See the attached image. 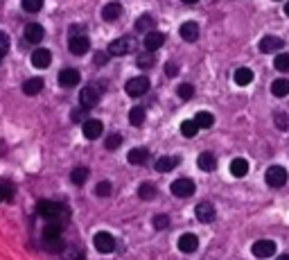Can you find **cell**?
<instances>
[{
    "mask_svg": "<svg viewBox=\"0 0 289 260\" xmlns=\"http://www.w3.org/2000/svg\"><path fill=\"white\" fill-rule=\"evenodd\" d=\"M99 95H102V93H99L97 86H93V84H90V86H84L79 93L81 106H84V109H93V106L99 102Z\"/></svg>",
    "mask_w": 289,
    "mask_h": 260,
    "instance_id": "5b68a950",
    "label": "cell"
},
{
    "mask_svg": "<svg viewBox=\"0 0 289 260\" xmlns=\"http://www.w3.org/2000/svg\"><path fill=\"white\" fill-rule=\"evenodd\" d=\"M264 179H266V186H271V188H282L284 183H287V170H284L282 165H271V168L266 170Z\"/></svg>",
    "mask_w": 289,
    "mask_h": 260,
    "instance_id": "3957f363",
    "label": "cell"
},
{
    "mask_svg": "<svg viewBox=\"0 0 289 260\" xmlns=\"http://www.w3.org/2000/svg\"><path fill=\"white\" fill-rule=\"evenodd\" d=\"M70 118H72V122H79V120H81V111H79V109H75V111L70 113Z\"/></svg>",
    "mask_w": 289,
    "mask_h": 260,
    "instance_id": "f6af8a7d",
    "label": "cell"
},
{
    "mask_svg": "<svg viewBox=\"0 0 289 260\" xmlns=\"http://www.w3.org/2000/svg\"><path fill=\"white\" fill-rule=\"evenodd\" d=\"M284 48V41L280 37H273V34H269V37H264L260 41V52H266V55H271V52H278Z\"/></svg>",
    "mask_w": 289,
    "mask_h": 260,
    "instance_id": "30bf717a",
    "label": "cell"
},
{
    "mask_svg": "<svg viewBox=\"0 0 289 260\" xmlns=\"http://www.w3.org/2000/svg\"><path fill=\"white\" fill-rule=\"evenodd\" d=\"M41 7H43V0H23V10L30 14H36Z\"/></svg>",
    "mask_w": 289,
    "mask_h": 260,
    "instance_id": "8d00e7d4",
    "label": "cell"
},
{
    "mask_svg": "<svg viewBox=\"0 0 289 260\" xmlns=\"http://www.w3.org/2000/svg\"><path fill=\"white\" fill-rule=\"evenodd\" d=\"M36 213L41 215L43 219H48V222H61L63 219H68V210L63 208L61 204H57V201H39V206H36Z\"/></svg>",
    "mask_w": 289,
    "mask_h": 260,
    "instance_id": "6da1fadb",
    "label": "cell"
},
{
    "mask_svg": "<svg viewBox=\"0 0 289 260\" xmlns=\"http://www.w3.org/2000/svg\"><path fill=\"white\" fill-rule=\"evenodd\" d=\"M50 59H52V55H50V50H45V48H39V50L32 52V66H34V68H48Z\"/></svg>",
    "mask_w": 289,
    "mask_h": 260,
    "instance_id": "2e32d148",
    "label": "cell"
},
{
    "mask_svg": "<svg viewBox=\"0 0 289 260\" xmlns=\"http://www.w3.org/2000/svg\"><path fill=\"white\" fill-rule=\"evenodd\" d=\"M278 260H289V253H282V255H280V258Z\"/></svg>",
    "mask_w": 289,
    "mask_h": 260,
    "instance_id": "c3c4849f",
    "label": "cell"
},
{
    "mask_svg": "<svg viewBox=\"0 0 289 260\" xmlns=\"http://www.w3.org/2000/svg\"><path fill=\"white\" fill-rule=\"evenodd\" d=\"M135 64H138V68H152L156 61H154V55H152V52H147V55H140Z\"/></svg>",
    "mask_w": 289,
    "mask_h": 260,
    "instance_id": "ab89813d",
    "label": "cell"
},
{
    "mask_svg": "<svg viewBox=\"0 0 289 260\" xmlns=\"http://www.w3.org/2000/svg\"><path fill=\"white\" fill-rule=\"evenodd\" d=\"M251 251H253V255L255 258H271V255L275 253V242L273 240H257L255 244L251 246Z\"/></svg>",
    "mask_w": 289,
    "mask_h": 260,
    "instance_id": "ba28073f",
    "label": "cell"
},
{
    "mask_svg": "<svg viewBox=\"0 0 289 260\" xmlns=\"http://www.w3.org/2000/svg\"><path fill=\"white\" fill-rule=\"evenodd\" d=\"M194 122L199 124V129H208V127H212L215 118H212V113H208V111H199L197 118H194Z\"/></svg>",
    "mask_w": 289,
    "mask_h": 260,
    "instance_id": "f1b7e54d",
    "label": "cell"
},
{
    "mask_svg": "<svg viewBox=\"0 0 289 260\" xmlns=\"http://www.w3.org/2000/svg\"><path fill=\"white\" fill-rule=\"evenodd\" d=\"M176 165H179V159H176V156H161V159L156 161L158 172H170V170H174Z\"/></svg>",
    "mask_w": 289,
    "mask_h": 260,
    "instance_id": "cb8c5ba5",
    "label": "cell"
},
{
    "mask_svg": "<svg viewBox=\"0 0 289 260\" xmlns=\"http://www.w3.org/2000/svg\"><path fill=\"white\" fill-rule=\"evenodd\" d=\"M176 95H179L181 100H190V97L194 95V86L192 84H181V86L176 88Z\"/></svg>",
    "mask_w": 289,
    "mask_h": 260,
    "instance_id": "d590c367",
    "label": "cell"
},
{
    "mask_svg": "<svg viewBox=\"0 0 289 260\" xmlns=\"http://www.w3.org/2000/svg\"><path fill=\"white\" fill-rule=\"evenodd\" d=\"M104 145H106V150H108V152L117 150V147L122 145V136H120V134H111V136L106 138V143H104Z\"/></svg>",
    "mask_w": 289,
    "mask_h": 260,
    "instance_id": "f35d334b",
    "label": "cell"
},
{
    "mask_svg": "<svg viewBox=\"0 0 289 260\" xmlns=\"http://www.w3.org/2000/svg\"><path fill=\"white\" fill-rule=\"evenodd\" d=\"M273 124L280 129V132H289V113L287 111H278L273 115Z\"/></svg>",
    "mask_w": 289,
    "mask_h": 260,
    "instance_id": "f546056e",
    "label": "cell"
},
{
    "mask_svg": "<svg viewBox=\"0 0 289 260\" xmlns=\"http://www.w3.org/2000/svg\"><path fill=\"white\" fill-rule=\"evenodd\" d=\"M147 159H149V150H144V147H135V150L129 152V163L131 165H140Z\"/></svg>",
    "mask_w": 289,
    "mask_h": 260,
    "instance_id": "484cf974",
    "label": "cell"
},
{
    "mask_svg": "<svg viewBox=\"0 0 289 260\" xmlns=\"http://www.w3.org/2000/svg\"><path fill=\"white\" fill-rule=\"evenodd\" d=\"M194 215H197L199 222L210 224L212 219H215V206H212L210 201H201V204L197 206V210H194Z\"/></svg>",
    "mask_w": 289,
    "mask_h": 260,
    "instance_id": "7c38bea8",
    "label": "cell"
},
{
    "mask_svg": "<svg viewBox=\"0 0 289 260\" xmlns=\"http://www.w3.org/2000/svg\"><path fill=\"white\" fill-rule=\"evenodd\" d=\"M172 195L174 197H190L194 195V183L190 181V179H176L174 183H172Z\"/></svg>",
    "mask_w": 289,
    "mask_h": 260,
    "instance_id": "9c48e42d",
    "label": "cell"
},
{
    "mask_svg": "<svg viewBox=\"0 0 289 260\" xmlns=\"http://www.w3.org/2000/svg\"><path fill=\"white\" fill-rule=\"evenodd\" d=\"M284 14L289 16V3H287V5H284Z\"/></svg>",
    "mask_w": 289,
    "mask_h": 260,
    "instance_id": "681fc988",
    "label": "cell"
},
{
    "mask_svg": "<svg viewBox=\"0 0 289 260\" xmlns=\"http://www.w3.org/2000/svg\"><path fill=\"white\" fill-rule=\"evenodd\" d=\"M271 93L275 97H287L289 95V79H275L271 84Z\"/></svg>",
    "mask_w": 289,
    "mask_h": 260,
    "instance_id": "4316f807",
    "label": "cell"
},
{
    "mask_svg": "<svg viewBox=\"0 0 289 260\" xmlns=\"http://www.w3.org/2000/svg\"><path fill=\"white\" fill-rule=\"evenodd\" d=\"M93 244H95V249H97L99 253H111V251L115 249V237H113L111 233H106V231H99V233H95Z\"/></svg>",
    "mask_w": 289,
    "mask_h": 260,
    "instance_id": "277c9868",
    "label": "cell"
},
{
    "mask_svg": "<svg viewBox=\"0 0 289 260\" xmlns=\"http://www.w3.org/2000/svg\"><path fill=\"white\" fill-rule=\"evenodd\" d=\"M7 50H9V34L0 30V55H5Z\"/></svg>",
    "mask_w": 289,
    "mask_h": 260,
    "instance_id": "7bdbcfd3",
    "label": "cell"
},
{
    "mask_svg": "<svg viewBox=\"0 0 289 260\" xmlns=\"http://www.w3.org/2000/svg\"><path fill=\"white\" fill-rule=\"evenodd\" d=\"M131 50H133V39L131 37H120L108 46V55L111 57H122V55H126V52H131Z\"/></svg>",
    "mask_w": 289,
    "mask_h": 260,
    "instance_id": "8992f818",
    "label": "cell"
},
{
    "mask_svg": "<svg viewBox=\"0 0 289 260\" xmlns=\"http://www.w3.org/2000/svg\"><path fill=\"white\" fill-rule=\"evenodd\" d=\"M199 132V124L194 122V120H185V122H181V134H183L185 138H194Z\"/></svg>",
    "mask_w": 289,
    "mask_h": 260,
    "instance_id": "d6a6232c",
    "label": "cell"
},
{
    "mask_svg": "<svg viewBox=\"0 0 289 260\" xmlns=\"http://www.w3.org/2000/svg\"><path fill=\"white\" fill-rule=\"evenodd\" d=\"M43 34H45V30L41 28L39 23H27L25 25V39L30 43H39L41 39H43Z\"/></svg>",
    "mask_w": 289,
    "mask_h": 260,
    "instance_id": "d6986e66",
    "label": "cell"
},
{
    "mask_svg": "<svg viewBox=\"0 0 289 260\" xmlns=\"http://www.w3.org/2000/svg\"><path fill=\"white\" fill-rule=\"evenodd\" d=\"M197 246H199V237L194 233H185V235L179 237V249L183 253H192V251H197Z\"/></svg>",
    "mask_w": 289,
    "mask_h": 260,
    "instance_id": "e0dca14e",
    "label": "cell"
},
{
    "mask_svg": "<svg viewBox=\"0 0 289 260\" xmlns=\"http://www.w3.org/2000/svg\"><path fill=\"white\" fill-rule=\"evenodd\" d=\"M144 50L147 52H156L158 48H163V43H165V34L163 32H149L144 34Z\"/></svg>",
    "mask_w": 289,
    "mask_h": 260,
    "instance_id": "5bb4252c",
    "label": "cell"
},
{
    "mask_svg": "<svg viewBox=\"0 0 289 260\" xmlns=\"http://www.w3.org/2000/svg\"><path fill=\"white\" fill-rule=\"evenodd\" d=\"M167 224H170V217H167V215H156V217H154V228H158V231H161V228H167Z\"/></svg>",
    "mask_w": 289,
    "mask_h": 260,
    "instance_id": "b9f144b4",
    "label": "cell"
},
{
    "mask_svg": "<svg viewBox=\"0 0 289 260\" xmlns=\"http://www.w3.org/2000/svg\"><path fill=\"white\" fill-rule=\"evenodd\" d=\"M90 48V41L84 37V34H77V37H70V43H68V50L72 55H86Z\"/></svg>",
    "mask_w": 289,
    "mask_h": 260,
    "instance_id": "8fae6325",
    "label": "cell"
},
{
    "mask_svg": "<svg viewBox=\"0 0 289 260\" xmlns=\"http://www.w3.org/2000/svg\"><path fill=\"white\" fill-rule=\"evenodd\" d=\"M61 222H48L43 228V246L48 251H61L63 240H61Z\"/></svg>",
    "mask_w": 289,
    "mask_h": 260,
    "instance_id": "7a4b0ae2",
    "label": "cell"
},
{
    "mask_svg": "<svg viewBox=\"0 0 289 260\" xmlns=\"http://www.w3.org/2000/svg\"><path fill=\"white\" fill-rule=\"evenodd\" d=\"M273 68L278 70V73H289V52H282V55H278L273 59Z\"/></svg>",
    "mask_w": 289,
    "mask_h": 260,
    "instance_id": "1f68e13d",
    "label": "cell"
},
{
    "mask_svg": "<svg viewBox=\"0 0 289 260\" xmlns=\"http://www.w3.org/2000/svg\"><path fill=\"white\" fill-rule=\"evenodd\" d=\"M95 192H97L99 197H108V195L113 192L111 181H99V183H97V188H95Z\"/></svg>",
    "mask_w": 289,
    "mask_h": 260,
    "instance_id": "60d3db41",
    "label": "cell"
},
{
    "mask_svg": "<svg viewBox=\"0 0 289 260\" xmlns=\"http://www.w3.org/2000/svg\"><path fill=\"white\" fill-rule=\"evenodd\" d=\"M253 82V70L251 68H237L235 70V84L237 86H248Z\"/></svg>",
    "mask_w": 289,
    "mask_h": 260,
    "instance_id": "d4e9b609",
    "label": "cell"
},
{
    "mask_svg": "<svg viewBox=\"0 0 289 260\" xmlns=\"http://www.w3.org/2000/svg\"><path fill=\"white\" fill-rule=\"evenodd\" d=\"M197 165H199V170H203V172H212V170L217 168V159L210 154V152H203V154H199Z\"/></svg>",
    "mask_w": 289,
    "mask_h": 260,
    "instance_id": "ffe728a7",
    "label": "cell"
},
{
    "mask_svg": "<svg viewBox=\"0 0 289 260\" xmlns=\"http://www.w3.org/2000/svg\"><path fill=\"white\" fill-rule=\"evenodd\" d=\"M12 195H14L12 183H9V181H0V201L12 199Z\"/></svg>",
    "mask_w": 289,
    "mask_h": 260,
    "instance_id": "74e56055",
    "label": "cell"
},
{
    "mask_svg": "<svg viewBox=\"0 0 289 260\" xmlns=\"http://www.w3.org/2000/svg\"><path fill=\"white\" fill-rule=\"evenodd\" d=\"M95 61H97V64L102 66L104 61H106V55H104V52H97V57H95Z\"/></svg>",
    "mask_w": 289,
    "mask_h": 260,
    "instance_id": "bcb514c9",
    "label": "cell"
},
{
    "mask_svg": "<svg viewBox=\"0 0 289 260\" xmlns=\"http://www.w3.org/2000/svg\"><path fill=\"white\" fill-rule=\"evenodd\" d=\"M124 91L129 93L131 97L144 95V93L149 91V79L147 77H133V79H129V82H126V86H124Z\"/></svg>",
    "mask_w": 289,
    "mask_h": 260,
    "instance_id": "52a82bcc",
    "label": "cell"
},
{
    "mask_svg": "<svg viewBox=\"0 0 289 260\" xmlns=\"http://www.w3.org/2000/svg\"><path fill=\"white\" fill-rule=\"evenodd\" d=\"M70 179H72V183H75V186H81V183L86 181V179H88V168H75L72 170V174H70Z\"/></svg>",
    "mask_w": 289,
    "mask_h": 260,
    "instance_id": "836d02e7",
    "label": "cell"
},
{
    "mask_svg": "<svg viewBox=\"0 0 289 260\" xmlns=\"http://www.w3.org/2000/svg\"><path fill=\"white\" fill-rule=\"evenodd\" d=\"M0 61H3V55H0Z\"/></svg>",
    "mask_w": 289,
    "mask_h": 260,
    "instance_id": "816d5d0a",
    "label": "cell"
},
{
    "mask_svg": "<svg viewBox=\"0 0 289 260\" xmlns=\"http://www.w3.org/2000/svg\"><path fill=\"white\" fill-rule=\"evenodd\" d=\"M129 122L133 124V127H140V124L144 122V109L142 106H133V109L129 111Z\"/></svg>",
    "mask_w": 289,
    "mask_h": 260,
    "instance_id": "4dcf8cb0",
    "label": "cell"
},
{
    "mask_svg": "<svg viewBox=\"0 0 289 260\" xmlns=\"http://www.w3.org/2000/svg\"><path fill=\"white\" fill-rule=\"evenodd\" d=\"M230 174H233V177H246L248 174V161L246 159H233L230 161Z\"/></svg>",
    "mask_w": 289,
    "mask_h": 260,
    "instance_id": "44dd1931",
    "label": "cell"
},
{
    "mask_svg": "<svg viewBox=\"0 0 289 260\" xmlns=\"http://www.w3.org/2000/svg\"><path fill=\"white\" fill-rule=\"evenodd\" d=\"M179 34H181V39H183V41H190V43L197 41V39H199V23H194V21H188V23L181 25Z\"/></svg>",
    "mask_w": 289,
    "mask_h": 260,
    "instance_id": "9a60e30c",
    "label": "cell"
},
{
    "mask_svg": "<svg viewBox=\"0 0 289 260\" xmlns=\"http://www.w3.org/2000/svg\"><path fill=\"white\" fill-rule=\"evenodd\" d=\"M104 132L102 122L99 120H86L84 122V138H88V141H95V138H99Z\"/></svg>",
    "mask_w": 289,
    "mask_h": 260,
    "instance_id": "ac0fdd59",
    "label": "cell"
},
{
    "mask_svg": "<svg viewBox=\"0 0 289 260\" xmlns=\"http://www.w3.org/2000/svg\"><path fill=\"white\" fill-rule=\"evenodd\" d=\"M77 260H84V253H77Z\"/></svg>",
    "mask_w": 289,
    "mask_h": 260,
    "instance_id": "f907efd6",
    "label": "cell"
},
{
    "mask_svg": "<svg viewBox=\"0 0 289 260\" xmlns=\"http://www.w3.org/2000/svg\"><path fill=\"white\" fill-rule=\"evenodd\" d=\"M165 70H167V75H170V77H174V75L179 73V68H176V64H167V66H165Z\"/></svg>",
    "mask_w": 289,
    "mask_h": 260,
    "instance_id": "ee69618b",
    "label": "cell"
},
{
    "mask_svg": "<svg viewBox=\"0 0 289 260\" xmlns=\"http://www.w3.org/2000/svg\"><path fill=\"white\" fill-rule=\"evenodd\" d=\"M152 28H154V19L149 14H142L135 21V30H138V32H144V30H152Z\"/></svg>",
    "mask_w": 289,
    "mask_h": 260,
    "instance_id": "e575fe53",
    "label": "cell"
},
{
    "mask_svg": "<svg viewBox=\"0 0 289 260\" xmlns=\"http://www.w3.org/2000/svg\"><path fill=\"white\" fill-rule=\"evenodd\" d=\"M41 91H43V79L41 77H32L23 84V93H25V95H36V93H41Z\"/></svg>",
    "mask_w": 289,
    "mask_h": 260,
    "instance_id": "7402d4cb",
    "label": "cell"
},
{
    "mask_svg": "<svg viewBox=\"0 0 289 260\" xmlns=\"http://www.w3.org/2000/svg\"><path fill=\"white\" fill-rule=\"evenodd\" d=\"M120 14H122L120 3H108V5L102 10V19L104 21H115V19H120Z\"/></svg>",
    "mask_w": 289,
    "mask_h": 260,
    "instance_id": "603a6c76",
    "label": "cell"
},
{
    "mask_svg": "<svg viewBox=\"0 0 289 260\" xmlns=\"http://www.w3.org/2000/svg\"><path fill=\"white\" fill-rule=\"evenodd\" d=\"M138 197H140V199H154V197H156V186H154V183H149V181L140 183Z\"/></svg>",
    "mask_w": 289,
    "mask_h": 260,
    "instance_id": "83f0119b",
    "label": "cell"
},
{
    "mask_svg": "<svg viewBox=\"0 0 289 260\" xmlns=\"http://www.w3.org/2000/svg\"><path fill=\"white\" fill-rule=\"evenodd\" d=\"M185 5H194V3H199V0H183Z\"/></svg>",
    "mask_w": 289,
    "mask_h": 260,
    "instance_id": "7dc6e473",
    "label": "cell"
},
{
    "mask_svg": "<svg viewBox=\"0 0 289 260\" xmlns=\"http://www.w3.org/2000/svg\"><path fill=\"white\" fill-rule=\"evenodd\" d=\"M79 79H81V75H79V70H75V68H66V70H61V73H59V84H61V86H66V88L77 86V84H79Z\"/></svg>",
    "mask_w": 289,
    "mask_h": 260,
    "instance_id": "4fadbf2b",
    "label": "cell"
}]
</instances>
